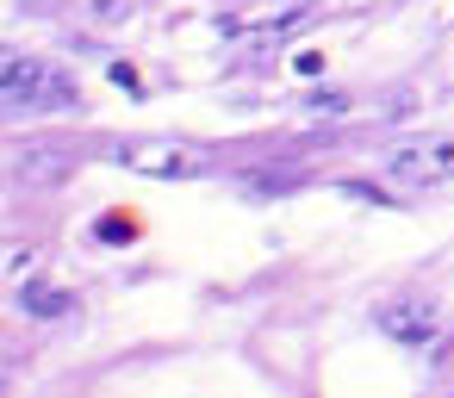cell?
I'll return each mask as SVG.
<instances>
[{
  "label": "cell",
  "instance_id": "obj_2",
  "mask_svg": "<svg viewBox=\"0 0 454 398\" xmlns=\"http://www.w3.org/2000/svg\"><path fill=\"white\" fill-rule=\"evenodd\" d=\"M373 330L392 342V348H435L442 342V305L411 293V299H386L373 311Z\"/></svg>",
  "mask_w": 454,
  "mask_h": 398
},
{
  "label": "cell",
  "instance_id": "obj_6",
  "mask_svg": "<svg viewBox=\"0 0 454 398\" xmlns=\"http://www.w3.org/2000/svg\"><path fill=\"white\" fill-rule=\"evenodd\" d=\"M82 13H88L94 26H125V20L137 13V0H82Z\"/></svg>",
  "mask_w": 454,
  "mask_h": 398
},
{
  "label": "cell",
  "instance_id": "obj_3",
  "mask_svg": "<svg viewBox=\"0 0 454 398\" xmlns=\"http://www.w3.org/2000/svg\"><path fill=\"white\" fill-rule=\"evenodd\" d=\"M106 156L144 181H206V156L187 144H113Z\"/></svg>",
  "mask_w": 454,
  "mask_h": 398
},
{
  "label": "cell",
  "instance_id": "obj_8",
  "mask_svg": "<svg viewBox=\"0 0 454 398\" xmlns=\"http://www.w3.org/2000/svg\"><path fill=\"white\" fill-rule=\"evenodd\" d=\"M342 199H373V206H398V199H386L380 187H367V181H342Z\"/></svg>",
  "mask_w": 454,
  "mask_h": 398
},
{
  "label": "cell",
  "instance_id": "obj_7",
  "mask_svg": "<svg viewBox=\"0 0 454 398\" xmlns=\"http://www.w3.org/2000/svg\"><path fill=\"white\" fill-rule=\"evenodd\" d=\"M305 106H311L317 119H336V113H348V100H342V94H330V88H317V94H311Z\"/></svg>",
  "mask_w": 454,
  "mask_h": 398
},
{
  "label": "cell",
  "instance_id": "obj_5",
  "mask_svg": "<svg viewBox=\"0 0 454 398\" xmlns=\"http://www.w3.org/2000/svg\"><path fill=\"white\" fill-rule=\"evenodd\" d=\"M20 311H26V317H63V311H69V293L51 286V280H26V286H20Z\"/></svg>",
  "mask_w": 454,
  "mask_h": 398
},
{
  "label": "cell",
  "instance_id": "obj_1",
  "mask_svg": "<svg viewBox=\"0 0 454 398\" xmlns=\"http://www.w3.org/2000/svg\"><path fill=\"white\" fill-rule=\"evenodd\" d=\"M0 100H7L13 119H38V113H75L82 94L63 69L38 63V57H13L7 69H0Z\"/></svg>",
  "mask_w": 454,
  "mask_h": 398
},
{
  "label": "cell",
  "instance_id": "obj_4",
  "mask_svg": "<svg viewBox=\"0 0 454 398\" xmlns=\"http://www.w3.org/2000/svg\"><path fill=\"white\" fill-rule=\"evenodd\" d=\"M386 181L404 187H448L454 181V137H404L386 156Z\"/></svg>",
  "mask_w": 454,
  "mask_h": 398
},
{
  "label": "cell",
  "instance_id": "obj_9",
  "mask_svg": "<svg viewBox=\"0 0 454 398\" xmlns=\"http://www.w3.org/2000/svg\"><path fill=\"white\" fill-rule=\"evenodd\" d=\"M293 69H299V75H317V69H324V57H317V51H299V57H293Z\"/></svg>",
  "mask_w": 454,
  "mask_h": 398
}]
</instances>
